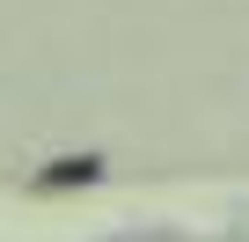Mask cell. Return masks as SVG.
<instances>
[{
  "label": "cell",
  "instance_id": "1",
  "mask_svg": "<svg viewBox=\"0 0 249 242\" xmlns=\"http://www.w3.org/2000/svg\"><path fill=\"white\" fill-rule=\"evenodd\" d=\"M95 176H103V162H95V154H66V162H52L37 184H44V191H73V184H95Z\"/></svg>",
  "mask_w": 249,
  "mask_h": 242
}]
</instances>
